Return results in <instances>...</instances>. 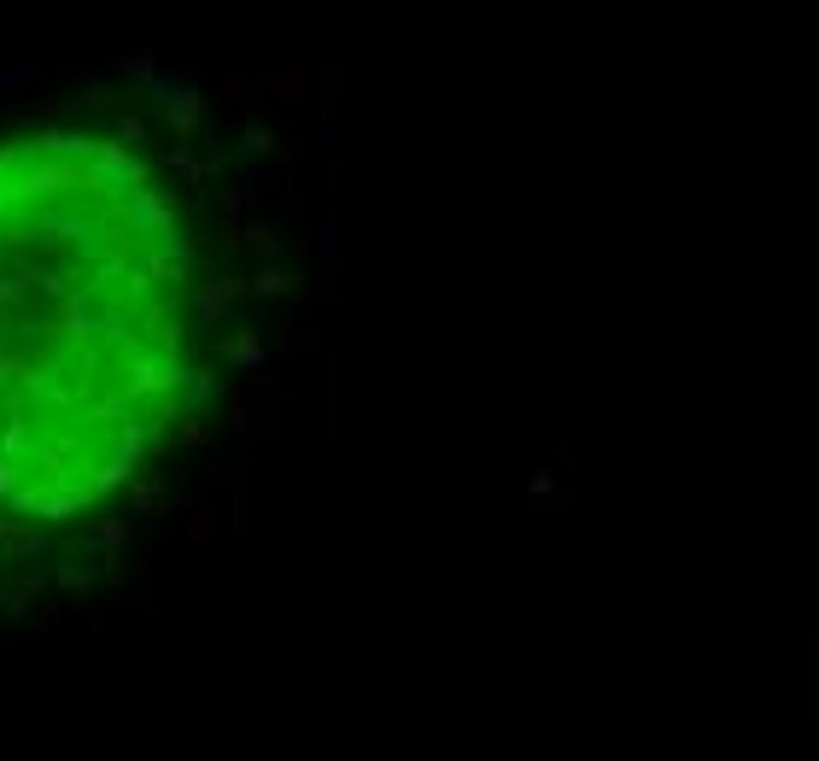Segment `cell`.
<instances>
[{"instance_id": "6da1fadb", "label": "cell", "mask_w": 819, "mask_h": 761, "mask_svg": "<svg viewBox=\"0 0 819 761\" xmlns=\"http://www.w3.org/2000/svg\"><path fill=\"white\" fill-rule=\"evenodd\" d=\"M187 234L141 159L89 135L0 152V510L77 516L199 387Z\"/></svg>"}]
</instances>
